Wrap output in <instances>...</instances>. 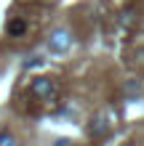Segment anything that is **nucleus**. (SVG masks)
Wrapping results in <instances>:
<instances>
[{
	"instance_id": "nucleus-1",
	"label": "nucleus",
	"mask_w": 144,
	"mask_h": 146,
	"mask_svg": "<svg viewBox=\"0 0 144 146\" xmlns=\"http://www.w3.org/2000/svg\"><path fill=\"white\" fill-rule=\"evenodd\" d=\"M72 45V32L67 29V27H59L51 32V37H48V50L51 53H67Z\"/></svg>"
},
{
	"instance_id": "nucleus-2",
	"label": "nucleus",
	"mask_w": 144,
	"mask_h": 146,
	"mask_svg": "<svg viewBox=\"0 0 144 146\" xmlns=\"http://www.w3.org/2000/svg\"><path fill=\"white\" fill-rule=\"evenodd\" d=\"M29 93L35 98H40V101H54L56 98V85L48 77H35L32 85H29Z\"/></svg>"
},
{
	"instance_id": "nucleus-3",
	"label": "nucleus",
	"mask_w": 144,
	"mask_h": 146,
	"mask_svg": "<svg viewBox=\"0 0 144 146\" xmlns=\"http://www.w3.org/2000/svg\"><path fill=\"white\" fill-rule=\"evenodd\" d=\"M88 133L94 135V138H104V135L109 133V119H107V114H96L94 119H91Z\"/></svg>"
},
{
	"instance_id": "nucleus-4",
	"label": "nucleus",
	"mask_w": 144,
	"mask_h": 146,
	"mask_svg": "<svg viewBox=\"0 0 144 146\" xmlns=\"http://www.w3.org/2000/svg\"><path fill=\"white\" fill-rule=\"evenodd\" d=\"M5 35H8V37H24V35H27V19H21V16L8 19V24H5Z\"/></svg>"
},
{
	"instance_id": "nucleus-5",
	"label": "nucleus",
	"mask_w": 144,
	"mask_h": 146,
	"mask_svg": "<svg viewBox=\"0 0 144 146\" xmlns=\"http://www.w3.org/2000/svg\"><path fill=\"white\" fill-rule=\"evenodd\" d=\"M136 21H139V19H136V11H131V8L120 13V24H123L125 29H133V27H136Z\"/></svg>"
},
{
	"instance_id": "nucleus-6",
	"label": "nucleus",
	"mask_w": 144,
	"mask_h": 146,
	"mask_svg": "<svg viewBox=\"0 0 144 146\" xmlns=\"http://www.w3.org/2000/svg\"><path fill=\"white\" fill-rule=\"evenodd\" d=\"M0 146H19V138L11 130H0Z\"/></svg>"
},
{
	"instance_id": "nucleus-7",
	"label": "nucleus",
	"mask_w": 144,
	"mask_h": 146,
	"mask_svg": "<svg viewBox=\"0 0 144 146\" xmlns=\"http://www.w3.org/2000/svg\"><path fill=\"white\" fill-rule=\"evenodd\" d=\"M70 143H72L70 138H62V141H56V146H70Z\"/></svg>"
},
{
	"instance_id": "nucleus-8",
	"label": "nucleus",
	"mask_w": 144,
	"mask_h": 146,
	"mask_svg": "<svg viewBox=\"0 0 144 146\" xmlns=\"http://www.w3.org/2000/svg\"><path fill=\"white\" fill-rule=\"evenodd\" d=\"M125 146H139V143H125Z\"/></svg>"
}]
</instances>
